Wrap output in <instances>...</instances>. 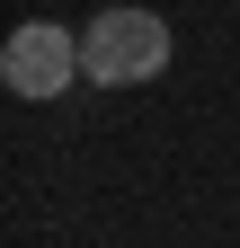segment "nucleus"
Here are the masks:
<instances>
[{
  "label": "nucleus",
  "mask_w": 240,
  "mask_h": 248,
  "mask_svg": "<svg viewBox=\"0 0 240 248\" xmlns=\"http://www.w3.org/2000/svg\"><path fill=\"white\" fill-rule=\"evenodd\" d=\"M0 80L18 89V98H63V89L80 80V36L71 27H53V18H27L9 27V45H0Z\"/></svg>",
  "instance_id": "nucleus-2"
},
{
  "label": "nucleus",
  "mask_w": 240,
  "mask_h": 248,
  "mask_svg": "<svg viewBox=\"0 0 240 248\" xmlns=\"http://www.w3.org/2000/svg\"><path fill=\"white\" fill-rule=\"evenodd\" d=\"M160 62H169V27L152 9H98L80 27V80H98V89L160 80Z\"/></svg>",
  "instance_id": "nucleus-1"
}]
</instances>
